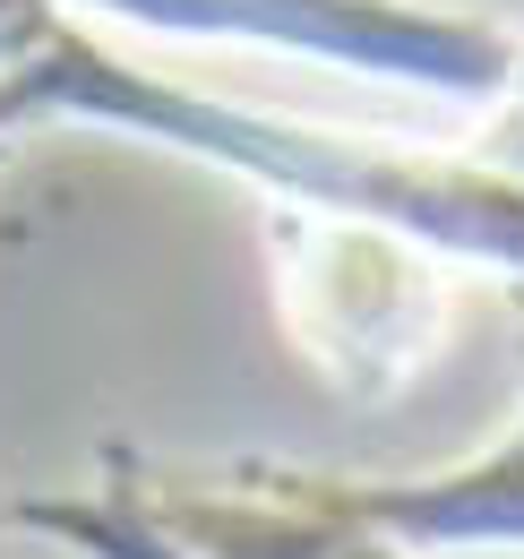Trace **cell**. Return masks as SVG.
<instances>
[{
    "label": "cell",
    "instance_id": "6da1fadb",
    "mask_svg": "<svg viewBox=\"0 0 524 559\" xmlns=\"http://www.w3.org/2000/svg\"><path fill=\"white\" fill-rule=\"evenodd\" d=\"M9 104H17V130H44V121L121 130V139L172 146L206 173L259 190V207L344 215V224L395 233L430 259L524 284V181L473 164L464 146L353 139L327 121H293V112H259V104L181 86V78H155L121 61L86 17H61V9H52L44 52L9 78Z\"/></svg>",
    "mask_w": 524,
    "mask_h": 559
},
{
    "label": "cell",
    "instance_id": "7a4b0ae2",
    "mask_svg": "<svg viewBox=\"0 0 524 559\" xmlns=\"http://www.w3.org/2000/svg\"><path fill=\"white\" fill-rule=\"evenodd\" d=\"M266 259H275V301L293 345L353 405L404 396L456 328L448 267L395 233L310 207H266Z\"/></svg>",
    "mask_w": 524,
    "mask_h": 559
},
{
    "label": "cell",
    "instance_id": "3957f363",
    "mask_svg": "<svg viewBox=\"0 0 524 559\" xmlns=\"http://www.w3.org/2000/svg\"><path fill=\"white\" fill-rule=\"evenodd\" d=\"M138 35H190V44H259L344 78H379L413 95H448L473 112H499L516 86V44L481 17L430 9H301V0H121L104 9Z\"/></svg>",
    "mask_w": 524,
    "mask_h": 559
},
{
    "label": "cell",
    "instance_id": "277c9868",
    "mask_svg": "<svg viewBox=\"0 0 524 559\" xmlns=\"http://www.w3.org/2000/svg\"><path fill=\"white\" fill-rule=\"evenodd\" d=\"M104 490L146 534L181 559H413L404 543L344 516L319 474L301 465H224V474H172L104 448Z\"/></svg>",
    "mask_w": 524,
    "mask_h": 559
},
{
    "label": "cell",
    "instance_id": "5b68a950",
    "mask_svg": "<svg viewBox=\"0 0 524 559\" xmlns=\"http://www.w3.org/2000/svg\"><path fill=\"white\" fill-rule=\"evenodd\" d=\"M344 516L388 534L404 551H524V414L499 448L464 456L448 474H379V483H335L319 474Z\"/></svg>",
    "mask_w": 524,
    "mask_h": 559
},
{
    "label": "cell",
    "instance_id": "8992f818",
    "mask_svg": "<svg viewBox=\"0 0 524 559\" xmlns=\"http://www.w3.org/2000/svg\"><path fill=\"white\" fill-rule=\"evenodd\" d=\"M9 508V534L26 543H52L69 559H181L164 534H146L112 490H35V499H0Z\"/></svg>",
    "mask_w": 524,
    "mask_h": 559
},
{
    "label": "cell",
    "instance_id": "52a82bcc",
    "mask_svg": "<svg viewBox=\"0 0 524 559\" xmlns=\"http://www.w3.org/2000/svg\"><path fill=\"white\" fill-rule=\"evenodd\" d=\"M464 155H473V164H490V173H508V181H524V61H516L508 104L481 121V139H464Z\"/></svg>",
    "mask_w": 524,
    "mask_h": 559
},
{
    "label": "cell",
    "instance_id": "ba28073f",
    "mask_svg": "<svg viewBox=\"0 0 524 559\" xmlns=\"http://www.w3.org/2000/svg\"><path fill=\"white\" fill-rule=\"evenodd\" d=\"M44 35H52V9H35V0H0V78H17L35 52H44Z\"/></svg>",
    "mask_w": 524,
    "mask_h": 559
},
{
    "label": "cell",
    "instance_id": "9c48e42d",
    "mask_svg": "<svg viewBox=\"0 0 524 559\" xmlns=\"http://www.w3.org/2000/svg\"><path fill=\"white\" fill-rule=\"evenodd\" d=\"M17 139V104H9V78H0V146Z\"/></svg>",
    "mask_w": 524,
    "mask_h": 559
},
{
    "label": "cell",
    "instance_id": "30bf717a",
    "mask_svg": "<svg viewBox=\"0 0 524 559\" xmlns=\"http://www.w3.org/2000/svg\"><path fill=\"white\" fill-rule=\"evenodd\" d=\"M0 543H9V508H0Z\"/></svg>",
    "mask_w": 524,
    "mask_h": 559
}]
</instances>
